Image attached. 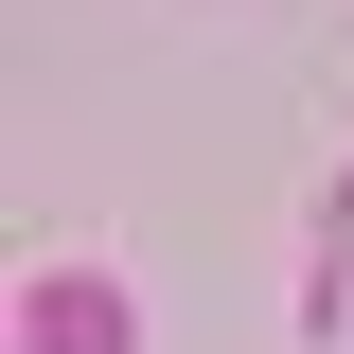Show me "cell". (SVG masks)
<instances>
[{
	"mask_svg": "<svg viewBox=\"0 0 354 354\" xmlns=\"http://www.w3.org/2000/svg\"><path fill=\"white\" fill-rule=\"evenodd\" d=\"M18 354H142V319H124L106 266H36L18 283Z\"/></svg>",
	"mask_w": 354,
	"mask_h": 354,
	"instance_id": "cell-1",
	"label": "cell"
}]
</instances>
